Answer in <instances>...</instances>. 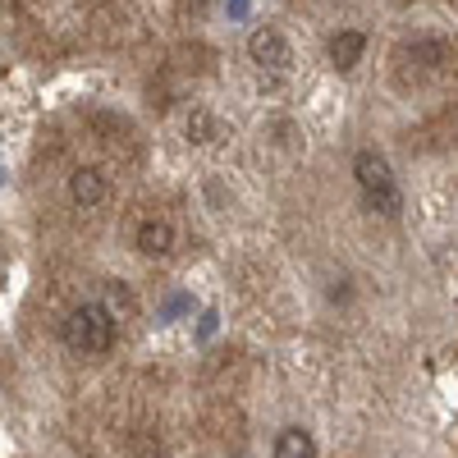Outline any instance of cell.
Wrapping results in <instances>:
<instances>
[{
	"instance_id": "obj_10",
	"label": "cell",
	"mask_w": 458,
	"mask_h": 458,
	"mask_svg": "<svg viewBox=\"0 0 458 458\" xmlns=\"http://www.w3.org/2000/svg\"><path fill=\"white\" fill-rule=\"evenodd\" d=\"M129 454H133V458H165L161 440H151V431H138L133 445H129Z\"/></svg>"
},
{
	"instance_id": "obj_5",
	"label": "cell",
	"mask_w": 458,
	"mask_h": 458,
	"mask_svg": "<svg viewBox=\"0 0 458 458\" xmlns=\"http://www.w3.org/2000/svg\"><path fill=\"white\" fill-rule=\"evenodd\" d=\"M106 193H110V183H106V174H101L97 165H79V170L69 174V202H73V207L92 211V207L106 202Z\"/></svg>"
},
{
	"instance_id": "obj_4",
	"label": "cell",
	"mask_w": 458,
	"mask_h": 458,
	"mask_svg": "<svg viewBox=\"0 0 458 458\" xmlns=\"http://www.w3.org/2000/svg\"><path fill=\"white\" fill-rule=\"evenodd\" d=\"M399 60H412L408 69L417 73V79H431V73H445V64H449V42H440V37H427V42L403 47Z\"/></svg>"
},
{
	"instance_id": "obj_3",
	"label": "cell",
	"mask_w": 458,
	"mask_h": 458,
	"mask_svg": "<svg viewBox=\"0 0 458 458\" xmlns=\"http://www.w3.org/2000/svg\"><path fill=\"white\" fill-rule=\"evenodd\" d=\"M248 55H252L257 69H271V73H284L293 64V51L284 42V32H276V28H257L248 37Z\"/></svg>"
},
{
	"instance_id": "obj_7",
	"label": "cell",
	"mask_w": 458,
	"mask_h": 458,
	"mask_svg": "<svg viewBox=\"0 0 458 458\" xmlns=\"http://www.w3.org/2000/svg\"><path fill=\"white\" fill-rule=\"evenodd\" d=\"M330 64L339 69V73H349L358 60H362V51H367V32H358V28H344V32H335L330 37Z\"/></svg>"
},
{
	"instance_id": "obj_1",
	"label": "cell",
	"mask_w": 458,
	"mask_h": 458,
	"mask_svg": "<svg viewBox=\"0 0 458 458\" xmlns=\"http://www.w3.org/2000/svg\"><path fill=\"white\" fill-rule=\"evenodd\" d=\"M60 339L69 344L73 353H110V344H114V312L101 308V302H79V308L64 317Z\"/></svg>"
},
{
	"instance_id": "obj_6",
	"label": "cell",
	"mask_w": 458,
	"mask_h": 458,
	"mask_svg": "<svg viewBox=\"0 0 458 458\" xmlns=\"http://www.w3.org/2000/svg\"><path fill=\"white\" fill-rule=\"evenodd\" d=\"M174 243H179V234H174V225H170L165 216L142 220V225H138V234H133V248H138L142 257H170Z\"/></svg>"
},
{
	"instance_id": "obj_8",
	"label": "cell",
	"mask_w": 458,
	"mask_h": 458,
	"mask_svg": "<svg viewBox=\"0 0 458 458\" xmlns=\"http://www.w3.org/2000/svg\"><path fill=\"white\" fill-rule=\"evenodd\" d=\"M276 458H317V436L308 427H284L276 436Z\"/></svg>"
},
{
	"instance_id": "obj_2",
	"label": "cell",
	"mask_w": 458,
	"mask_h": 458,
	"mask_svg": "<svg viewBox=\"0 0 458 458\" xmlns=\"http://www.w3.org/2000/svg\"><path fill=\"white\" fill-rule=\"evenodd\" d=\"M353 179H358L371 211H380V216H399L403 211V193H399V183L390 174V161L380 157V151H371V147L358 151L353 157Z\"/></svg>"
},
{
	"instance_id": "obj_9",
	"label": "cell",
	"mask_w": 458,
	"mask_h": 458,
	"mask_svg": "<svg viewBox=\"0 0 458 458\" xmlns=\"http://www.w3.org/2000/svg\"><path fill=\"white\" fill-rule=\"evenodd\" d=\"M183 129H188V142H198V147H211V142H220V138H225V124L216 120L211 110H202V106H198L193 114H188V124H183Z\"/></svg>"
}]
</instances>
